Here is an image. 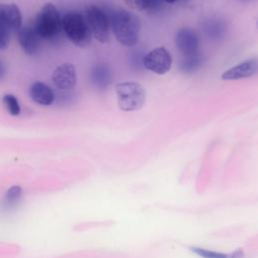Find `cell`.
Wrapping results in <instances>:
<instances>
[{"label":"cell","mask_w":258,"mask_h":258,"mask_svg":"<svg viewBox=\"0 0 258 258\" xmlns=\"http://www.w3.org/2000/svg\"><path fill=\"white\" fill-rule=\"evenodd\" d=\"M109 19L114 36L120 44L130 47L138 42L140 22L133 13L125 9H116Z\"/></svg>","instance_id":"6da1fadb"},{"label":"cell","mask_w":258,"mask_h":258,"mask_svg":"<svg viewBox=\"0 0 258 258\" xmlns=\"http://www.w3.org/2000/svg\"><path fill=\"white\" fill-rule=\"evenodd\" d=\"M115 92L120 110L133 112L140 110L146 101L144 88L136 82H121L116 84Z\"/></svg>","instance_id":"7a4b0ae2"},{"label":"cell","mask_w":258,"mask_h":258,"mask_svg":"<svg viewBox=\"0 0 258 258\" xmlns=\"http://www.w3.org/2000/svg\"><path fill=\"white\" fill-rule=\"evenodd\" d=\"M61 28L71 42L78 46L87 45L91 41V31L86 18L79 12L70 11L61 18Z\"/></svg>","instance_id":"3957f363"},{"label":"cell","mask_w":258,"mask_h":258,"mask_svg":"<svg viewBox=\"0 0 258 258\" xmlns=\"http://www.w3.org/2000/svg\"><path fill=\"white\" fill-rule=\"evenodd\" d=\"M40 38H51L61 29V18L58 10L52 3H46L37 13L33 25Z\"/></svg>","instance_id":"277c9868"},{"label":"cell","mask_w":258,"mask_h":258,"mask_svg":"<svg viewBox=\"0 0 258 258\" xmlns=\"http://www.w3.org/2000/svg\"><path fill=\"white\" fill-rule=\"evenodd\" d=\"M86 20L91 34L101 43L110 41V19L109 16L97 5H90L86 8Z\"/></svg>","instance_id":"5b68a950"},{"label":"cell","mask_w":258,"mask_h":258,"mask_svg":"<svg viewBox=\"0 0 258 258\" xmlns=\"http://www.w3.org/2000/svg\"><path fill=\"white\" fill-rule=\"evenodd\" d=\"M172 58L168 50L163 46H158L148 51L143 57V66L148 71L162 76L171 69Z\"/></svg>","instance_id":"8992f818"},{"label":"cell","mask_w":258,"mask_h":258,"mask_svg":"<svg viewBox=\"0 0 258 258\" xmlns=\"http://www.w3.org/2000/svg\"><path fill=\"white\" fill-rule=\"evenodd\" d=\"M24 191L20 185H12L0 198V217L14 215L22 206Z\"/></svg>","instance_id":"52a82bcc"},{"label":"cell","mask_w":258,"mask_h":258,"mask_svg":"<svg viewBox=\"0 0 258 258\" xmlns=\"http://www.w3.org/2000/svg\"><path fill=\"white\" fill-rule=\"evenodd\" d=\"M52 82L60 90H71L77 84V71L72 62H63L52 73Z\"/></svg>","instance_id":"ba28073f"},{"label":"cell","mask_w":258,"mask_h":258,"mask_svg":"<svg viewBox=\"0 0 258 258\" xmlns=\"http://www.w3.org/2000/svg\"><path fill=\"white\" fill-rule=\"evenodd\" d=\"M174 42L177 49L183 55H188L198 52L200 39L194 29L189 27H183L176 32Z\"/></svg>","instance_id":"9c48e42d"},{"label":"cell","mask_w":258,"mask_h":258,"mask_svg":"<svg viewBox=\"0 0 258 258\" xmlns=\"http://www.w3.org/2000/svg\"><path fill=\"white\" fill-rule=\"evenodd\" d=\"M258 71V63H257V58L253 57L250 59H246L226 72H224L221 76L222 80L224 81H234V80H241V79H246L250 78L254 75H256Z\"/></svg>","instance_id":"30bf717a"},{"label":"cell","mask_w":258,"mask_h":258,"mask_svg":"<svg viewBox=\"0 0 258 258\" xmlns=\"http://www.w3.org/2000/svg\"><path fill=\"white\" fill-rule=\"evenodd\" d=\"M17 38L22 50L27 55H32L37 52L40 37L34 30L33 26H21L18 29Z\"/></svg>","instance_id":"8fae6325"},{"label":"cell","mask_w":258,"mask_h":258,"mask_svg":"<svg viewBox=\"0 0 258 258\" xmlns=\"http://www.w3.org/2000/svg\"><path fill=\"white\" fill-rule=\"evenodd\" d=\"M0 20L11 30H18L22 25V15L14 3L0 5Z\"/></svg>","instance_id":"7c38bea8"},{"label":"cell","mask_w":258,"mask_h":258,"mask_svg":"<svg viewBox=\"0 0 258 258\" xmlns=\"http://www.w3.org/2000/svg\"><path fill=\"white\" fill-rule=\"evenodd\" d=\"M29 96L41 106H49L54 101V94L50 87L42 82H35L29 88Z\"/></svg>","instance_id":"4fadbf2b"},{"label":"cell","mask_w":258,"mask_h":258,"mask_svg":"<svg viewBox=\"0 0 258 258\" xmlns=\"http://www.w3.org/2000/svg\"><path fill=\"white\" fill-rule=\"evenodd\" d=\"M91 76L94 84L99 88H106L112 80V74L109 67L103 62L97 63L92 69Z\"/></svg>","instance_id":"5bb4252c"},{"label":"cell","mask_w":258,"mask_h":258,"mask_svg":"<svg viewBox=\"0 0 258 258\" xmlns=\"http://www.w3.org/2000/svg\"><path fill=\"white\" fill-rule=\"evenodd\" d=\"M189 250L201 258H245V253L241 249H238L231 253L217 252L214 250H209L200 247H190Z\"/></svg>","instance_id":"9a60e30c"},{"label":"cell","mask_w":258,"mask_h":258,"mask_svg":"<svg viewBox=\"0 0 258 258\" xmlns=\"http://www.w3.org/2000/svg\"><path fill=\"white\" fill-rule=\"evenodd\" d=\"M202 57L199 52H195L192 54L183 55V58L180 62V69L182 72L189 74L198 70V68L201 66Z\"/></svg>","instance_id":"2e32d148"},{"label":"cell","mask_w":258,"mask_h":258,"mask_svg":"<svg viewBox=\"0 0 258 258\" xmlns=\"http://www.w3.org/2000/svg\"><path fill=\"white\" fill-rule=\"evenodd\" d=\"M123 1L128 7L137 11L152 10L157 4V0H123Z\"/></svg>","instance_id":"e0dca14e"},{"label":"cell","mask_w":258,"mask_h":258,"mask_svg":"<svg viewBox=\"0 0 258 258\" xmlns=\"http://www.w3.org/2000/svg\"><path fill=\"white\" fill-rule=\"evenodd\" d=\"M3 104L6 107V110L11 116H18L20 114V105L18 103L17 98L12 94H6L2 98Z\"/></svg>","instance_id":"ac0fdd59"},{"label":"cell","mask_w":258,"mask_h":258,"mask_svg":"<svg viewBox=\"0 0 258 258\" xmlns=\"http://www.w3.org/2000/svg\"><path fill=\"white\" fill-rule=\"evenodd\" d=\"M11 29L0 20V49H5L10 41Z\"/></svg>","instance_id":"d6986e66"},{"label":"cell","mask_w":258,"mask_h":258,"mask_svg":"<svg viewBox=\"0 0 258 258\" xmlns=\"http://www.w3.org/2000/svg\"><path fill=\"white\" fill-rule=\"evenodd\" d=\"M5 76V67L3 64V62L0 60V80L3 79Z\"/></svg>","instance_id":"ffe728a7"},{"label":"cell","mask_w":258,"mask_h":258,"mask_svg":"<svg viewBox=\"0 0 258 258\" xmlns=\"http://www.w3.org/2000/svg\"><path fill=\"white\" fill-rule=\"evenodd\" d=\"M161 1H164V2H166V3H174V2L177 1V0H161Z\"/></svg>","instance_id":"44dd1931"},{"label":"cell","mask_w":258,"mask_h":258,"mask_svg":"<svg viewBox=\"0 0 258 258\" xmlns=\"http://www.w3.org/2000/svg\"><path fill=\"white\" fill-rule=\"evenodd\" d=\"M244 1H248V0H244Z\"/></svg>","instance_id":"7402d4cb"}]
</instances>
